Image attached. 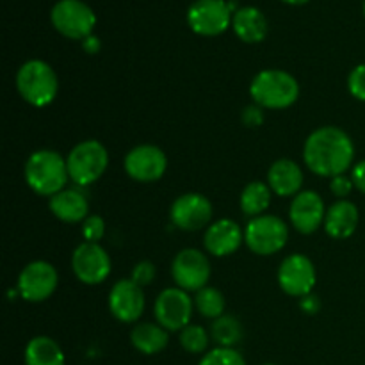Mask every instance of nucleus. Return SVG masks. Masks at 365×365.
Instances as JSON below:
<instances>
[{
    "label": "nucleus",
    "instance_id": "f257e3e1",
    "mask_svg": "<svg viewBox=\"0 0 365 365\" xmlns=\"http://www.w3.org/2000/svg\"><path fill=\"white\" fill-rule=\"evenodd\" d=\"M303 159L307 168L319 177H337L349 170L355 159L351 138L339 127H321L305 141Z\"/></svg>",
    "mask_w": 365,
    "mask_h": 365
},
{
    "label": "nucleus",
    "instance_id": "f03ea898",
    "mask_svg": "<svg viewBox=\"0 0 365 365\" xmlns=\"http://www.w3.org/2000/svg\"><path fill=\"white\" fill-rule=\"evenodd\" d=\"M68 178L66 159L53 150H38L25 163V182L36 195L52 198L63 191Z\"/></svg>",
    "mask_w": 365,
    "mask_h": 365
},
{
    "label": "nucleus",
    "instance_id": "7ed1b4c3",
    "mask_svg": "<svg viewBox=\"0 0 365 365\" xmlns=\"http://www.w3.org/2000/svg\"><path fill=\"white\" fill-rule=\"evenodd\" d=\"M253 102L262 109H285L299 98V84L284 70H264L250 86Z\"/></svg>",
    "mask_w": 365,
    "mask_h": 365
},
{
    "label": "nucleus",
    "instance_id": "20e7f679",
    "mask_svg": "<svg viewBox=\"0 0 365 365\" xmlns=\"http://www.w3.org/2000/svg\"><path fill=\"white\" fill-rule=\"evenodd\" d=\"M16 88L27 103L34 107H46L57 96L59 82L50 64L41 59H31L18 70Z\"/></svg>",
    "mask_w": 365,
    "mask_h": 365
},
{
    "label": "nucleus",
    "instance_id": "39448f33",
    "mask_svg": "<svg viewBox=\"0 0 365 365\" xmlns=\"http://www.w3.org/2000/svg\"><path fill=\"white\" fill-rule=\"evenodd\" d=\"M70 178L78 185H89L98 180L107 170L109 155L106 146L95 139L78 143L66 159Z\"/></svg>",
    "mask_w": 365,
    "mask_h": 365
},
{
    "label": "nucleus",
    "instance_id": "423d86ee",
    "mask_svg": "<svg viewBox=\"0 0 365 365\" xmlns=\"http://www.w3.org/2000/svg\"><path fill=\"white\" fill-rule=\"evenodd\" d=\"M53 29L64 38L84 41L93 34L96 16L91 7L82 0H59L50 13Z\"/></svg>",
    "mask_w": 365,
    "mask_h": 365
},
{
    "label": "nucleus",
    "instance_id": "0eeeda50",
    "mask_svg": "<svg viewBox=\"0 0 365 365\" xmlns=\"http://www.w3.org/2000/svg\"><path fill=\"white\" fill-rule=\"evenodd\" d=\"M289 239V228L280 217L262 214L246 225L245 242L257 255H273L278 253Z\"/></svg>",
    "mask_w": 365,
    "mask_h": 365
},
{
    "label": "nucleus",
    "instance_id": "6e6552de",
    "mask_svg": "<svg viewBox=\"0 0 365 365\" xmlns=\"http://www.w3.org/2000/svg\"><path fill=\"white\" fill-rule=\"evenodd\" d=\"M192 305L195 302L189 298L187 291L184 289H164L153 307L157 324L166 328L168 331H182L185 327H189Z\"/></svg>",
    "mask_w": 365,
    "mask_h": 365
},
{
    "label": "nucleus",
    "instance_id": "1a4fd4ad",
    "mask_svg": "<svg viewBox=\"0 0 365 365\" xmlns=\"http://www.w3.org/2000/svg\"><path fill=\"white\" fill-rule=\"evenodd\" d=\"M187 24L200 36H220L232 24V11L225 0H196L187 11Z\"/></svg>",
    "mask_w": 365,
    "mask_h": 365
},
{
    "label": "nucleus",
    "instance_id": "9d476101",
    "mask_svg": "<svg viewBox=\"0 0 365 365\" xmlns=\"http://www.w3.org/2000/svg\"><path fill=\"white\" fill-rule=\"evenodd\" d=\"M59 277L52 264L36 260L27 264L18 277V292L25 302L39 303L48 299L56 292Z\"/></svg>",
    "mask_w": 365,
    "mask_h": 365
},
{
    "label": "nucleus",
    "instance_id": "9b49d317",
    "mask_svg": "<svg viewBox=\"0 0 365 365\" xmlns=\"http://www.w3.org/2000/svg\"><path fill=\"white\" fill-rule=\"evenodd\" d=\"M171 277L184 291H196L207 287L210 278V262L200 250L185 248L171 264Z\"/></svg>",
    "mask_w": 365,
    "mask_h": 365
},
{
    "label": "nucleus",
    "instance_id": "f8f14e48",
    "mask_svg": "<svg viewBox=\"0 0 365 365\" xmlns=\"http://www.w3.org/2000/svg\"><path fill=\"white\" fill-rule=\"evenodd\" d=\"M71 269L82 284H102L110 273V259L98 242H82L71 255Z\"/></svg>",
    "mask_w": 365,
    "mask_h": 365
},
{
    "label": "nucleus",
    "instance_id": "ddd939ff",
    "mask_svg": "<svg viewBox=\"0 0 365 365\" xmlns=\"http://www.w3.org/2000/svg\"><path fill=\"white\" fill-rule=\"evenodd\" d=\"M316 280L317 274L314 262L309 257L299 255V253L287 257L278 269V284H280L282 291L294 298L312 294Z\"/></svg>",
    "mask_w": 365,
    "mask_h": 365
},
{
    "label": "nucleus",
    "instance_id": "4468645a",
    "mask_svg": "<svg viewBox=\"0 0 365 365\" xmlns=\"http://www.w3.org/2000/svg\"><path fill=\"white\" fill-rule=\"evenodd\" d=\"M170 217L175 227L180 230H202L212 220V203L203 195L187 192L175 200L170 209Z\"/></svg>",
    "mask_w": 365,
    "mask_h": 365
},
{
    "label": "nucleus",
    "instance_id": "2eb2a0df",
    "mask_svg": "<svg viewBox=\"0 0 365 365\" xmlns=\"http://www.w3.org/2000/svg\"><path fill=\"white\" fill-rule=\"evenodd\" d=\"M168 159L160 148L153 145H139L125 157V171L138 182H155L164 175Z\"/></svg>",
    "mask_w": 365,
    "mask_h": 365
},
{
    "label": "nucleus",
    "instance_id": "dca6fc26",
    "mask_svg": "<svg viewBox=\"0 0 365 365\" xmlns=\"http://www.w3.org/2000/svg\"><path fill=\"white\" fill-rule=\"evenodd\" d=\"M289 217L299 234H314L327 217L323 198L314 191L298 192L289 209Z\"/></svg>",
    "mask_w": 365,
    "mask_h": 365
},
{
    "label": "nucleus",
    "instance_id": "f3484780",
    "mask_svg": "<svg viewBox=\"0 0 365 365\" xmlns=\"http://www.w3.org/2000/svg\"><path fill=\"white\" fill-rule=\"evenodd\" d=\"M109 310L121 323H134L145 310L143 287L132 280H120L114 284L109 294Z\"/></svg>",
    "mask_w": 365,
    "mask_h": 365
},
{
    "label": "nucleus",
    "instance_id": "a211bd4d",
    "mask_svg": "<svg viewBox=\"0 0 365 365\" xmlns=\"http://www.w3.org/2000/svg\"><path fill=\"white\" fill-rule=\"evenodd\" d=\"M242 239H245V234L235 221L217 220L209 225L203 242L210 255L227 257L237 252L239 246L242 245Z\"/></svg>",
    "mask_w": 365,
    "mask_h": 365
},
{
    "label": "nucleus",
    "instance_id": "6ab92c4d",
    "mask_svg": "<svg viewBox=\"0 0 365 365\" xmlns=\"http://www.w3.org/2000/svg\"><path fill=\"white\" fill-rule=\"evenodd\" d=\"M359 227V209L353 202L339 200L328 209L324 217V230L334 239H348Z\"/></svg>",
    "mask_w": 365,
    "mask_h": 365
},
{
    "label": "nucleus",
    "instance_id": "aec40b11",
    "mask_svg": "<svg viewBox=\"0 0 365 365\" xmlns=\"http://www.w3.org/2000/svg\"><path fill=\"white\" fill-rule=\"evenodd\" d=\"M267 185L278 196H296L303 185V171L294 160L280 159L267 171Z\"/></svg>",
    "mask_w": 365,
    "mask_h": 365
},
{
    "label": "nucleus",
    "instance_id": "412c9836",
    "mask_svg": "<svg viewBox=\"0 0 365 365\" xmlns=\"http://www.w3.org/2000/svg\"><path fill=\"white\" fill-rule=\"evenodd\" d=\"M50 210L57 220L64 223H81L88 217L89 203L88 198L77 189H63L53 195L48 202Z\"/></svg>",
    "mask_w": 365,
    "mask_h": 365
},
{
    "label": "nucleus",
    "instance_id": "4be33fe9",
    "mask_svg": "<svg viewBox=\"0 0 365 365\" xmlns=\"http://www.w3.org/2000/svg\"><path fill=\"white\" fill-rule=\"evenodd\" d=\"M232 27L241 41L245 43H260L266 39L269 25L262 11L257 7H241L235 11L232 18Z\"/></svg>",
    "mask_w": 365,
    "mask_h": 365
},
{
    "label": "nucleus",
    "instance_id": "5701e85b",
    "mask_svg": "<svg viewBox=\"0 0 365 365\" xmlns=\"http://www.w3.org/2000/svg\"><path fill=\"white\" fill-rule=\"evenodd\" d=\"M168 330L160 324L139 323L132 328L130 342L143 355H157L168 346Z\"/></svg>",
    "mask_w": 365,
    "mask_h": 365
},
{
    "label": "nucleus",
    "instance_id": "b1692460",
    "mask_svg": "<svg viewBox=\"0 0 365 365\" xmlns=\"http://www.w3.org/2000/svg\"><path fill=\"white\" fill-rule=\"evenodd\" d=\"M61 346L50 337H34L25 348V365H64Z\"/></svg>",
    "mask_w": 365,
    "mask_h": 365
},
{
    "label": "nucleus",
    "instance_id": "393cba45",
    "mask_svg": "<svg viewBox=\"0 0 365 365\" xmlns=\"http://www.w3.org/2000/svg\"><path fill=\"white\" fill-rule=\"evenodd\" d=\"M271 187L264 182H250L241 192V209L246 216H262L271 205Z\"/></svg>",
    "mask_w": 365,
    "mask_h": 365
},
{
    "label": "nucleus",
    "instance_id": "a878e982",
    "mask_svg": "<svg viewBox=\"0 0 365 365\" xmlns=\"http://www.w3.org/2000/svg\"><path fill=\"white\" fill-rule=\"evenodd\" d=\"M210 335L220 348H234L242 339V324L234 316H221L214 319Z\"/></svg>",
    "mask_w": 365,
    "mask_h": 365
},
{
    "label": "nucleus",
    "instance_id": "bb28decb",
    "mask_svg": "<svg viewBox=\"0 0 365 365\" xmlns=\"http://www.w3.org/2000/svg\"><path fill=\"white\" fill-rule=\"evenodd\" d=\"M225 305H227L225 296L214 287L200 289L195 296V307L203 317H209V319L225 316Z\"/></svg>",
    "mask_w": 365,
    "mask_h": 365
},
{
    "label": "nucleus",
    "instance_id": "cd10ccee",
    "mask_svg": "<svg viewBox=\"0 0 365 365\" xmlns=\"http://www.w3.org/2000/svg\"><path fill=\"white\" fill-rule=\"evenodd\" d=\"M180 346L187 353L198 355L205 351L209 346V334L198 324H189L180 331Z\"/></svg>",
    "mask_w": 365,
    "mask_h": 365
},
{
    "label": "nucleus",
    "instance_id": "c85d7f7f",
    "mask_svg": "<svg viewBox=\"0 0 365 365\" xmlns=\"http://www.w3.org/2000/svg\"><path fill=\"white\" fill-rule=\"evenodd\" d=\"M200 365H246L241 353L234 348H216L203 355Z\"/></svg>",
    "mask_w": 365,
    "mask_h": 365
},
{
    "label": "nucleus",
    "instance_id": "c756f323",
    "mask_svg": "<svg viewBox=\"0 0 365 365\" xmlns=\"http://www.w3.org/2000/svg\"><path fill=\"white\" fill-rule=\"evenodd\" d=\"M106 232V223L100 216H88L82 221V235L86 242H98Z\"/></svg>",
    "mask_w": 365,
    "mask_h": 365
},
{
    "label": "nucleus",
    "instance_id": "7c9ffc66",
    "mask_svg": "<svg viewBox=\"0 0 365 365\" xmlns=\"http://www.w3.org/2000/svg\"><path fill=\"white\" fill-rule=\"evenodd\" d=\"M348 88L356 100L365 102V64H359L356 68H353L348 78Z\"/></svg>",
    "mask_w": 365,
    "mask_h": 365
},
{
    "label": "nucleus",
    "instance_id": "2f4dec72",
    "mask_svg": "<svg viewBox=\"0 0 365 365\" xmlns=\"http://www.w3.org/2000/svg\"><path fill=\"white\" fill-rule=\"evenodd\" d=\"M134 284H138L139 287H145V285H150L153 280H155V266H153L150 260H143V262L135 264V267L132 269V278Z\"/></svg>",
    "mask_w": 365,
    "mask_h": 365
},
{
    "label": "nucleus",
    "instance_id": "473e14b6",
    "mask_svg": "<svg viewBox=\"0 0 365 365\" xmlns=\"http://www.w3.org/2000/svg\"><path fill=\"white\" fill-rule=\"evenodd\" d=\"M353 187H355L353 180H351V178L344 177V175H337V177L331 178L330 189H331V192L337 196V198H341V200L348 198V196L351 195Z\"/></svg>",
    "mask_w": 365,
    "mask_h": 365
},
{
    "label": "nucleus",
    "instance_id": "72a5a7b5",
    "mask_svg": "<svg viewBox=\"0 0 365 365\" xmlns=\"http://www.w3.org/2000/svg\"><path fill=\"white\" fill-rule=\"evenodd\" d=\"M242 123L250 128H257L264 123V113H262V107L255 106H248L245 110H242V116H241Z\"/></svg>",
    "mask_w": 365,
    "mask_h": 365
},
{
    "label": "nucleus",
    "instance_id": "f704fd0d",
    "mask_svg": "<svg viewBox=\"0 0 365 365\" xmlns=\"http://www.w3.org/2000/svg\"><path fill=\"white\" fill-rule=\"evenodd\" d=\"M299 307H302V310L305 314H310V316H314V314H317L321 310V302L317 296L314 294H307L303 296L302 299H299Z\"/></svg>",
    "mask_w": 365,
    "mask_h": 365
},
{
    "label": "nucleus",
    "instance_id": "c9c22d12",
    "mask_svg": "<svg viewBox=\"0 0 365 365\" xmlns=\"http://www.w3.org/2000/svg\"><path fill=\"white\" fill-rule=\"evenodd\" d=\"M351 180L353 184H355V187L365 195V160H360V163L353 168Z\"/></svg>",
    "mask_w": 365,
    "mask_h": 365
},
{
    "label": "nucleus",
    "instance_id": "e433bc0d",
    "mask_svg": "<svg viewBox=\"0 0 365 365\" xmlns=\"http://www.w3.org/2000/svg\"><path fill=\"white\" fill-rule=\"evenodd\" d=\"M82 48H84L86 52L91 53V56H93V53H96L100 48H102V43H100V39L96 38V36L91 34V36H88L84 41H82Z\"/></svg>",
    "mask_w": 365,
    "mask_h": 365
},
{
    "label": "nucleus",
    "instance_id": "4c0bfd02",
    "mask_svg": "<svg viewBox=\"0 0 365 365\" xmlns=\"http://www.w3.org/2000/svg\"><path fill=\"white\" fill-rule=\"evenodd\" d=\"M282 2L291 4V6H303V4H307L309 0H282Z\"/></svg>",
    "mask_w": 365,
    "mask_h": 365
},
{
    "label": "nucleus",
    "instance_id": "58836bf2",
    "mask_svg": "<svg viewBox=\"0 0 365 365\" xmlns=\"http://www.w3.org/2000/svg\"><path fill=\"white\" fill-rule=\"evenodd\" d=\"M364 16H365V2H364Z\"/></svg>",
    "mask_w": 365,
    "mask_h": 365
},
{
    "label": "nucleus",
    "instance_id": "ea45409f",
    "mask_svg": "<svg viewBox=\"0 0 365 365\" xmlns=\"http://www.w3.org/2000/svg\"><path fill=\"white\" fill-rule=\"evenodd\" d=\"M266 365H274V364H266Z\"/></svg>",
    "mask_w": 365,
    "mask_h": 365
}]
</instances>
